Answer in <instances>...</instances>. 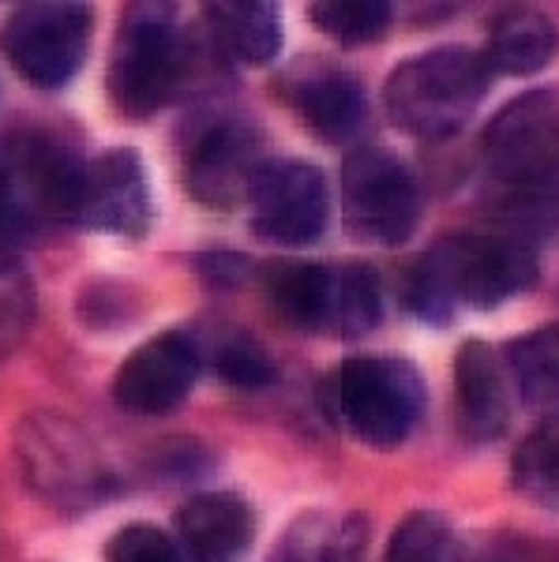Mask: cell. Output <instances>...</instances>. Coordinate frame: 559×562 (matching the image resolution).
Masks as SVG:
<instances>
[{
	"label": "cell",
	"instance_id": "obj_1",
	"mask_svg": "<svg viewBox=\"0 0 559 562\" xmlns=\"http://www.w3.org/2000/svg\"><path fill=\"white\" fill-rule=\"evenodd\" d=\"M540 259L515 233H462L444 237L405 274L402 301L428 326H447L458 307L492 312L534 289Z\"/></svg>",
	"mask_w": 559,
	"mask_h": 562
},
{
	"label": "cell",
	"instance_id": "obj_2",
	"mask_svg": "<svg viewBox=\"0 0 559 562\" xmlns=\"http://www.w3.org/2000/svg\"><path fill=\"white\" fill-rule=\"evenodd\" d=\"M481 150L503 211L529 229H559V90H529L503 105Z\"/></svg>",
	"mask_w": 559,
	"mask_h": 562
},
{
	"label": "cell",
	"instance_id": "obj_3",
	"mask_svg": "<svg viewBox=\"0 0 559 562\" xmlns=\"http://www.w3.org/2000/svg\"><path fill=\"white\" fill-rule=\"evenodd\" d=\"M278 323L297 334L360 338L383 319V281L368 262H275L264 278Z\"/></svg>",
	"mask_w": 559,
	"mask_h": 562
},
{
	"label": "cell",
	"instance_id": "obj_4",
	"mask_svg": "<svg viewBox=\"0 0 559 562\" xmlns=\"http://www.w3.org/2000/svg\"><path fill=\"white\" fill-rule=\"evenodd\" d=\"M492 71L481 53L439 45L402 60L383 83V109L391 124L413 139H447L481 105Z\"/></svg>",
	"mask_w": 559,
	"mask_h": 562
},
{
	"label": "cell",
	"instance_id": "obj_5",
	"mask_svg": "<svg viewBox=\"0 0 559 562\" xmlns=\"http://www.w3.org/2000/svg\"><path fill=\"white\" fill-rule=\"evenodd\" d=\"M331 420L365 447H402L425 413V383L413 364L394 357L342 360L323 383Z\"/></svg>",
	"mask_w": 559,
	"mask_h": 562
},
{
	"label": "cell",
	"instance_id": "obj_6",
	"mask_svg": "<svg viewBox=\"0 0 559 562\" xmlns=\"http://www.w3.org/2000/svg\"><path fill=\"white\" fill-rule=\"evenodd\" d=\"M15 458L26 487L57 510H90L113 492V473L102 450L76 420L60 413L26 416L15 431Z\"/></svg>",
	"mask_w": 559,
	"mask_h": 562
},
{
	"label": "cell",
	"instance_id": "obj_7",
	"mask_svg": "<svg viewBox=\"0 0 559 562\" xmlns=\"http://www.w3.org/2000/svg\"><path fill=\"white\" fill-rule=\"evenodd\" d=\"M185 79V38L174 8L135 4L124 12L110 60V98L124 116H150Z\"/></svg>",
	"mask_w": 559,
	"mask_h": 562
},
{
	"label": "cell",
	"instance_id": "obj_8",
	"mask_svg": "<svg viewBox=\"0 0 559 562\" xmlns=\"http://www.w3.org/2000/svg\"><path fill=\"white\" fill-rule=\"evenodd\" d=\"M342 211L360 240L391 248L417 229L421 188L399 154L360 147L342 161Z\"/></svg>",
	"mask_w": 559,
	"mask_h": 562
},
{
	"label": "cell",
	"instance_id": "obj_9",
	"mask_svg": "<svg viewBox=\"0 0 559 562\" xmlns=\"http://www.w3.org/2000/svg\"><path fill=\"white\" fill-rule=\"evenodd\" d=\"M90 15L87 4H23L8 15L0 49L12 60L31 87L60 90L79 76L90 49Z\"/></svg>",
	"mask_w": 559,
	"mask_h": 562
},
{
	"label": "cell",
	"instance_id": "obj_10",
	"mask_svg": "<svg viewBox=\"0 0 559 562\" xmlns=\"http://www.w3.org/2000/svg\"><path fill=\"white\" fill-rule=\"evenodd\" d=\"M248 203L251 229L282 248L320 240L331 217L327 180L309 161H267L251 184Z\"/></svg>",
	"mask_w": 559,
	"mask_h": 562
},
{
	"label": "cell",
	"instance_id": "obj_11",
	"mask_svg": "<svg viewBox=\"0 0 559 562\" xmlns=\"http://www.w3.org/2000/svg\"><path fill=\"white\" fill-rule=\"evenodd\" d=\"M264 166V135L248 121L222 116L195 132L185 154V192L200 206L230 211L241 199H248Z\"/></svg>",
	"mask_w": 559,
	"mask_h": 562
},
{
	"label": "cell",
	"instance_id": "obj_12",
	"mask_svg": "<svg viewBox=\"0 0 559 562\" xmlns=\"http://www.w3.org/2000/svg\"><path fill=\"white\" fill-rule=\"evenodd\" d=\"M195 375H200V349L185 334H158L121 364L113 397L124 413L166 416L192 394Z\"/></svg>",
	"mask_w": 559,
	"mask_h": 562
},
{
	"label": "cell",
	"instance_id": "obj_13",
	"mask_svg": "<svg viewBox=\"0 0 559 562\" xmlns=\"http://www.w3.org/2000/svg\"><path fill=\"white\" fill-rule=\"evenodd\" d=\"M76 222L113 237H143L150 225V180L143 158L128 147L98 154L83 173Z\"/></svg>",
	"mask_w": 559,
	"mask_h": 562
},
{
	"label": "cell",
	"instance_id": "obj_14",
	"mask_svg": "<svg viewBox=\"0 0 559 562\" xmlns=\"http://www.w3.org/2000/svg\"><path fill=\"white\" fill-rule=\"evenodd\" d=\"M278 90L297 121L323 143H349L368 121L365 87L349 71L331 68L323 60H301Z\"/></svg>",
	"mask_w": 559,
	"mask_h": 562
},
{
	"label": "cell",
	"instance_id": "obj_15",
	"mask_svg": "<svg viewBox=\"0 0 559 562\" xmlns=\"http://www.w3.org/2000/svg\"><path fill=\"white\" fill-rule=\"evenodd\" d=\"M455 416L466 442H495L511 424V397L495 352L484 341H466L455 352Z\"/></svg>",
	"mask_w": 559,
	"mask_h": 562
},
{
	"label": "cell",
	"instance_id": "obj_16",
	"mask_svg": "<svg viewBox=\"0 0 559 562\" xmlns=\"http://www.w3.org/2000/svg\"><path fill=\"white\" fill-rule=\"evenodd\" d=\"M177 532L188 562H245L256 537V518L241 495L206 492L180 506Z\"/></svg>",
	"mask_w": 559,
	"mask_h": 562
},
{
	"label": "cell",
	"instance_id": "obj_17",
	"mask_svg": "<svg viewBox=\"0 0 559 562\" xmlns=\"http://www.w3.org/2000/svg\"><path fill=\"white\" fill-rule=\"evenodd\" d=\"M556 23L545 12L534 8H511V12L495 15L489 26V49H484V65L500 76H534L556 57Z\"/></svg>",
	"mask_w": 559,
	"mask_h": 562
},
{
	"label": "cell",
	"instance_id": "obj_18",
	"mask_svg": "<svg viewBox=\"0 0 559 562\" xmlns=\"http://www.w3.org/2000/svg\"><path fill=\"white\" fill-rule=\"evenodd\" d=\"M206 23L222 49L245 65H270L282 49V15L264 0H225L206 8Z\"/></svg>",
	"mask_w": 559,
	"mask_h": 562
},
{
	"label": "cell",
	"instance_id": "obj_19",
	"mask_svg": "<svg viewBox=\"0 0 559 562\" xmlns=\"http://www.w3.org/2000/svg\"><path fill=\"white\" fill-rule=\"evenodd\" d=\"M507 371L529 409L559 405V326H537L507 341Z\"/></svg>",
	"mask_w": 559,
	"mask_h": 562
},
{
	"label": "cell",
	"instance_id": "obj_20",
	"mask_svg": "<svg viewBox=\"0 0 559 562\" xmlns=\"http://www.w3.org/2000/svg\"><path fill=\"white\" fill-rule=\"evenodd\" d=\"M368 540V525L360 518H323L304 514L286 532L282 548L270 562H360Z\"/></svg>",
	"mask_w": 559,
	"mask_h": 562
},
{
	"label": "cell",
	"instance_id": "obj_21",
	"mask_svg": "<svg viewBox=\"0 0 559 562\" xmlns=\"http://www.w3.org/2000/svg\"><path fill=\"white\" fill-rule=\"evenodd\" d=\"M511 480L529 503L559 510V416L529 435L511 461Z\"/></svg>",
	"mask_w": 559,
	"mask_h": 562
},
{
	"label": "cell",
	"instance_id": "obj_22",
	"mask_svg": "<svg viewBox=\"0 0 559 562\" xmlns=\"http://www.w3.org/2000/svg\"><path fill=\"white\" fill-rule=\"evenodd\" d=\"M309 20L338 45H368L391 31L394 8L387 0H320L309 8Z\"/></svg>",
	"mask_w": 559,
	"mask_h": 562
},
{
	"label": "cell",
	"instance_id": "obj_23",
	"mask_svg": "<svg viewBox=\"0 0 559 562\" xmlns=\"http://www.w3.org/2000/svg\"><path fill=\"white\" fill-rule=\"evenodd\" d=\"M455 555L458 543L450 521L444 514L417 510L394 529L383 562H455Z\"/></svg>",
	"mask_w": 559,
	"mask_h": 562
},
{
	"label": "cell",
	"instance_id": "obj_24",
	"mask_svg": "<svg viewBox=\"0 0 559 562\" xmlns=\"http://www.w3.org/2000/svg\"><path fill=\"white\" fill-rule=\"evenodd\" d=\"M214 371L222 383L237 390H264L278 383L275 357L264 349V341H256L245 330H233L230 338H222V346L214 349Z\"/></svg>",
	"mask_w": 559,
	"mask_h": 562
},
{
	"label": "cell",
	"instance_id": "obj_25",
	"mask_svg": "<svg viewBox=\"0 0 559 562\" xmlns=\"http://www.w3.org/2000/svg\"><path fill=\"white\" fill-rule=\"evenodd\" d=\"M34 312V293L23 267L8 251H0V352H8L26 334Z\"/></svg>",
	"mask_w": 559,
	"mask_h": 562
},
{
	"label": "cell",
	"instance_id": "obj_26",
	"mask_svg": "<svg viewBox=\"0 0 559 562\" xmlns=\"http://www.w3.org/2000/svg\"><path fill=\"white\" fill-rule=\"evenodd\" d=\"M105 562H185L169 537L155 525H128L110 540Z\"/></svg>",
	"mask_w": 559,
	"mask_h": 562
}]
</instances>
